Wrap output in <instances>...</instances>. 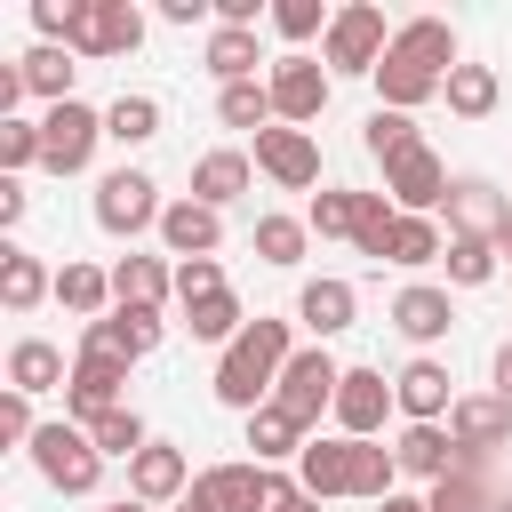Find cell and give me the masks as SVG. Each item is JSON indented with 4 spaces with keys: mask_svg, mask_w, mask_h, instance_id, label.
I'll use <instances>...</instances> for the list:
<instances>
[{
    "mask_svg": "<svg viewBox=\"0 0 512 512\" xmlns=\"http://www.w3.org/2000/svg\"><path fill=\"white\" fill-rule=\"evenodd\" d=\"M296 360V344H288V320H248L240 328V344H224V360H216V400L224 408H240V416H256L264 400H272V384H280V368Z\"/></svg>",
    "mask_w": 512,
    "mask_h": 512,
    "instance_id": "1",
    "label": "cell"
},
{
    "mask_svg": "<svg viewBox=\"0 0 512 512\" xmlns=\"http://www.w3.org/2000/svg\"><path fill=\"white\" fill-rule=\"evenodd\" d=\"M24 456H32V472H40L56 496H96V480H104V448H96V440H88V424H72V416L40 424Z\"/></svg>",
    "mask_w": 512,
    "mask_h": 512,
    "instance_id": "2",
    "label": "cell"
},
{
    "mask_svg": "<svg viewBox=\"0 0 512 512\" xmlns=\"http://www.w3.org/2000/svg\"><path fill=\"white\" fill-rule=\"evenodd\" d=\"M384 48H392V24H384V8H368V0H344V8H336V24H328V40H320V64H328V80H376Z\"/></svg>",
    "mask_w": 512,
    "mask_h": 512,
    "instance_id": "3",
    "label": "cell"
},
{
    "mask_svg": "<svg viewBox=\"0 0 512 512\" xmlns=\"http://www.w3.org/2000/svg\"><path fill=\"white\" fill-rule=\"evenodd\" d=\"M96 144H104V112L96 104H48L40 112V168L48 176H80L88 160H96Z\"/></svg>",
    "mask_w": 512,
    "mask_h": 512,
    "instance_id": "4",
    "label": "cell"
},
{
    "mask_svg": "<svg viewBox=\"0 0 512 512\" xmlns=\"http://www.w3.org/2000/svg\"><path fill=\"white\" fill-rule=\"evenodd\" d=\"M160 216H168V200H160V184H152L144 168H112V176H96V224H104L112 240L160 232Z\"/></svg>",
    "mask_w": 512,
    "mask_h": 512,
    "instance_id": "5",
    "label": "cell"
},
{
    "mask_svg": "<svg viewBox=\"0 0 512 512\" xmlns=\"http://www.w3.org/2000/svg\"><path fill=\"white\" fill-rule=\"evenodd\" d=\"M336 384H344V368L328 360V344H304L288 368H280V384H272V400L304 424V432H320V416H336Z\"/></svg>",
    "mask_w": 512,
    "mask_h": 512,
    "instance_id": "6",
    "label": "cell"
},
{
    "mask_svg": "<svg viewBox=\"0 0 512 512\" xmlns=\"http://www.w3.org/2000/svg\"><path fill=\"white\" fill-rule=\"evenodd\" d=\"M152 344H160V312H144V304H112L104 320H88V328H80V352H72V360H112V368H136Z\"/></svg>",
    "mask_w": 512,
    "mask_h": 512,
    "instance_id": "7",
    "label": "cell"
},
{
    "mask_svg": "<svg viewBox=\"0 0 512 512\" xmlns=\"http://www.w3.org/2000/svg\"><path fill=\"white\" fill-rule=\"evenodd\" d=\"M264 88H272V112H280L288 128H312V120L328 112V88H336V80H328V64H320V56L288 48V56L264 72Z\"/></svg>",
    "mask_w": 512,
    "mask_h": 512,
    "instance_id": "8",
    "label": "cell"
},
{
    "mask_svg": "<svg viewBox=\"0 0 512 512\" xmlns=\"http://www.w3.org/2000/svg\"><path fill=\"white\" fill-rule=\"evenodd\" d=\"M256 168H264L280 192H312V184H320V144H312V128L272 120V128L256 136Z\"/></svg>",
    "mask_w": 512,
    "mask_h": 512,
    "instance_id": "9",
    "label": "cell"
},
{
    "mask_svg": "<svg viewBox=\"0 0 512 512\" xmlns=\"http://www.w3.org/2000/svg\"><path fill=\"white\" fill-rule=\"evenodd\" d=\"M448 184H456V176H448V160H440L432 144H416L408 160L384 168V200H392L400 216H432V208L448 200Z\"/></svg>",
    "mask_w": 512,
    "mask_h": 512,
    "instance_id": "10",
    "label": "cell"
},
{
    "mask_svg": "<svg viewBox=\"0 0 512 512\" xmlns=\"http://www.w3.org/2000/svg\"><path fill=\"white\" fill-rule=\"evenodd\" d=\"M448 440H456V456H496V448H512V400H504V392H464V400L448 408Z\"/></svg>",
    "mask_w": 512,
    "mask_h": 512,
    "instance_id": "11",
    "label": "cell"
},
{
    "mask_svg": "<svg viewBox=\"0 0 512 512\" xmlns=\"http://www.w3.org/2000/svg\"><path fill=\"white\" fill-rule=\"evenodd\" d=\"M392 408H400V400H392L384 368H344V384H336V432H344V440H376Z\"/></svg>",
    "mask_w": 512,
    "mask_h": 512,
    "instance_id": "12",
    "label": "cell"
},
{
    "mask_svg": "<svg viewBox=\"0 0 512 512\" xmlns=\"http://www.w3.org/2000/svg\"><path fill=\"white\" fill-rule=\"evenodd\" d=\"M392 400H400V416H408V424H448V408H456L464 392L448 384V368H440L432 352H416V360L392 376Z\"/></svg>",
    "mask_w": 512,
    "mask_h": 512,
    "instance_id": "13",
    "label": "cell"
},
{
    "mask_svg": "<svg viewBox=\"0 0 512 512\" xmlns=\"http://www.w3.org/2000/svg\"><path fill=\"white\" fill-rule=\"evenodd\" d=\"M440 208H448V232H464V240H496V232L512 224V200H504L488 176H456Z\"/></svg>",
    "mask_w": 512,
    "mask_h": 512,
    "instance_id": "14",
    "label": "cell"
},
{
    "mask_svg": "<svg viewBox=\"0 0 512 512\" xmlns=\"http://www.w3.org/2000/svg\"><path fill=\"white\" fill-rule=\"evenodd\" d=\"M112 408H128V368H112V360H72L64 416H72V424H96V416H112Z\"/></svg>",
    "mask_w": 512,
    "mask_h": 512,
    "instance_id": "15",
    "label": "cell"
},
{
    "mask_svg": "<svg viewBox=\"0 0 512 512\" xmlns=\"http://www.w3.org/2000/svg\"><path fill=\"white\" fill-rule=\"evenodd\" d=\"M160 248H168L176 264L216 256V248H224V216H216V208H200V200L184 192V200H168V216H160Z\"/></svg>",
    "mask_w": 512,
    "mask_h": 512,
    "instance_id": "16",
    "label": "cell"
},
{
    "mask_svg": "<svg viewBox=\"0 0 512 512\" xmlns=\"http://www.w3.org/2000/svg\"><path fill=\"white\" fill-rule=\"evenodd\" d=\"M184 488H192V464H184V448H168V440H152L136 464H128V496L136 504H184Z\"/></svg>",
    "mask_w": 512,
    "mask_h": 512,
    "instance_id": "17",
    "label": "cell"
},
{
    "mask_svg": "<svg viewBox=\"0 0 512 512\" xmlns=\"http://www.w3.org/2000/svg\"><path fill=\"white\" fill-rule=\"evenodd\" d=\"M296 480H304V496H312V504L352 496V440H344V432H312V440H304V456H296Z\"/></svg>",
    "mask_w": 512,
    "mask_h": 512,
    "instance_id": "18",
    "label": "cell"
},
{
    "mask_svg": "<svg viewBox=\"0 0 512 512\" xmlns=\"http://www.w3.org/2000/svg\"><path fill=\"white\" fill-rule=\"evenodd\" d=\"M248 184H256V160H248V152H232V144H216V152H200V160H192V200H200V208H216V216H224Z\"/></svg>",
    "mask_w": 512,
    "mask_h": 512,
    "instance_id": "19",
    "label": "cell"
},
{
    "mask_svg": "<svg viewBox=\"0 0 512 512\" xmlns=\"http://www.w3.org/2000/svg\"><path fill=\"white\" fill-rule=\"evenodd\" d=\"M352 312H360V296H352V280H336V272H320V280H304V288H296V328H312L320 344H328V336H344V328H352Z\"/></svg>",
    "mask_w": 512,
    "mask_h": 512,
    "instance_id": "20",
    "label": "cell"
},
{
    "mask_svg": "<svg viewBox=\"0 0 512 512\" xmlns=\"http://www.w3.org/2000/svg\"><path fill=\"white\" fill-rule=\"evenodd\" d=\"M392 328H400L408 344H440V336L456 328V304H448V288H432V280H408V288L392 296Z\"/></svg>",
    "mask_w": 512,
    "mask_h": 512,
    "instance_id": "21",
    "label": "cell"
},
{
    "mask_svg": "<svg viewBox=\"0 0 512 512\" xmlns=\"http://www.w3.org/2000/svg\"><path fill=\"white\" fill-rule=\"evenodd\" d=\"M136 48H144V8L136 0H96V16H88L72 56H136Z\"/></svg>",
    "mask_w": 512,
    "mask_h": 512,
    "instance_id": "22",
    "label": "cell"
},
{
    "mask_svg": "<svg viewBox=\"0 0 512 512\" xmlns=\"http://www.w3.org/2000/svg\"><path fill=\"white\" fill-rule=\"evenodd\" d=\"M448 80L432 72V64H416V56H400V48H384V64H376V104L384 112H416V104H432Z\"/></svg>",
    "mask_w": 512,
    "mask_h": 512,
    "instance_id": "23",
    "label": "cell"
},
{
    "mask_svg": "<svg viewBox=\"0 0 512 512\" xmlns=\"http://www.w3.org/2000/svg\"><path fill=\"white\" fill-rule=\"evenodd\" d=\"M392 456H400V472H408V480H432V488L464 464V456H456V440H448V424H408V432L392 440Z\"/></svg>",
    "mask_w": 512,
    "mask_h": 512,
    "instance_id": "24",
    "label": "cell"
},
{
    "mask_svg": "<svg viewBox=\"0 0 512 512\" xmlns=\"http://www.w3.org/2000/svg\"><path fill=\"white\" fill-rule=\"evenodd\" d=\"M168 296H176V264H168V256H120V264H112V304L160 312Z\"/></svg>",
    "mask_w": 512,
    "mask_h": 512,
    "instance_id": "25",
    "label": "cell"
},
{
    "mask_svg": "<svg viewBox=\"0 0 512 512\" xmlns=\"http://www.w3.org/2000/svg\"><path fill=\"white\" fill-rule=\"evenodd\" d=\"M64 384H72V368H64V352H56L48 336H24V344L8 352V392L40 400V392H64Z\"/></svg>",
    "mask_w": 512,
    "mask_h": 512,
    "instance_id": "26",
    "label": "cell"
},
{
    "mask_svg": "<svg viewBox=\"0 0 512 512\" xmlns=\"http://www.w3.org/2000/svg\"><path fill=\"white\" fill-rule=\"evenodd\" d=\"M256 480H264V464H208V472H192V504L200 512H248L256 504Z\"/></svg>",
    "mask_w": 512,
    "mask_h": 512,
    "instance_id": "27",
    "label": "cell"
},
{
    "mask_svg": "<svg viewBox=\"0 0 512 512\" xmlns=\"http://www.w3.org/2000/svg\"><path fill=\"white\" fill-rule=\"evenodd\" d=\"M392 48H400V56H416V64H432L440 80L464 64V56H456V32H448L440 16H408V24H392Z\"/></svg>",
    "mask_w": 512,
    "mask_h": 512,
    "instance_id": "28",
    "label": "cell"
},
{
    "mask_svg": "<svg viewBox=\"0 0 512 512\" xmlns=\"http://www.w3.org/2000/svg\"><path fill=\"white\" fill-rule=\"evenodd\" d=\"M152 136H160V96L128 88V96H112V104H104V144L136 152V144H152Z\"/></svg>",
    "mask_w": 512,
    "mask_h": 512,
    "instance_id": "29",
    "label": "cell"
},
{
    "mask_svg": "<svg viewBox=\"0 0 512 512\" xmlns=\"http://www.w3.org/2000/svg\"><path fill=\"white\" fill-rule=\"evenodd\" d=\"M40 296H56V272H48L32 248H0V304H8V312H32Z\"/></svg>",
    "mask_w": 512,
    "mask_h": 512,
    "instance_id": "30",
    "label": "cell"
},
{
    "mask_svg": "<svg viewBox=\"0 0 512 512\" xmlns=\"http://www.w3.org/2000/svg\"><path fill=\"white\" fill-rule=\"evenodd\" d=\"M304 440H312V432H304L280 400H264V408L248 416V448H256V464H288V456H304Z\"/></svg>",
    "mask_w": 512,
    "mask_h": 512,
    "instance_id": "31",
    "label": "cell"
},
{
    "mask_svg": "<svg viewBox=\"0 0 512 512\" xmlns=\"http://www.w3.org/2000/svg\"><path fill=\"white\" fill-rule=\"evenodd\" d=\"M248 248H256L272 272H296V264H304V248H312V224H304V216H256Z\"/></svg>",
    "mask_w": 512,
    "mask_h": 512,
    "instance_id": "32",
    "label": "cell"
},
{
    "mask_svg": "<svg viewBox=\"0 0 512 512\" xmlns=\"http://www.w3.org/2000/svg\"><path fill=\"white\" fill-rule=\"evenodd\" d=\"M56 304H64L72 320H104V312H112V272H104V264H64V272H56Z\"/></svg>",
    "mask_w": 512,
    "mask_h": 512,
    "instance_id": "33",
    "label": "cell"
},
{
    "mask_svg": "<svg viewBox=\"0 0 512 512\" xmlns=\"http://www.w3.org/2000/svg\"><path fill=\"white\" fill-rule=\"evenodd\" d=\"M200 56H208L216 88H232V80H256V64H264V56H256V32H240V24H216Z\"/></svg>",
    "mask_w": 512,
    "mask_h": 512,
    "instance_id": "34",
    "label": "cell"
},
{
    "mask_svg": "<svg viewBox=\"0 0 512 512\" xmlns=\"http://www.w3.org/2000/svg\"><path fill=\"white\" fill-rule=\"evenodd\" d=\"M440 96H448V112H456V120H488V112H496V96H504V80H496V64H456Z\"/></svg>",
    "mask_w": 512,
    "mask_h": 512,
    "instance_id": "35",
    "label": "cell"
},
{
    "mask_svg": "<svg viewBox=\"0 0 512 512\" xmlns=\"http://www.w3.org/2000/svg\"><path fill=\"white\" fill-rule=\"evenodd\" d=\"M216 120H224V128H248V136H264L280 112H272V88H264V80H232V88H216Z\"/></svg>",
    "mask_w": 512,
    "mask_h": 512,
    "instance_id": "36",
    "label": "cell"
},
{
    "mask_svg": "<svg viewBox=\"0 0 512 512\" xmlns=\"http://www.w3.org/2000/svg\"><path fill=\"white\" fill-rule=\"evenodd\" d=\"M432 512H496V488H488V472H480V456H464L432 496H424Z\"/></svg>",
    "mask_w": 512,
    "mask_h": 512,
    "instance_id": "37",
    "label": "cell"
},
{
    "mask_svg": "<svg viewBox=\"0 0 512 512\" xmlns=\"http://www.w3.org/2000/svg\"><path fill=\"white\" fill-rule=\"evenodd\" d=\"M392 232H400V208L384 192H360V224H352V248L368 264H392Z\"/></svg>",
    "mask_w": 512,
    "mask_h": 512,
    "instance_id": "38",
    "label": "cell"
},
{
    "mask_svg": "<svg viewBox=\"0 0 512 512\" xmlns=\"http://www.w3.org/2000/svg\"><path fill=\"white\" fill-rule=\"evenodd\" d=\"M184 328H192L200 344H240L248 312H240V296L224 288V296H200V304H184Z\"/></svg>",
    "mask_w": 512,
    "mask_h": 512,
    "instance_id": "39",
    "label": "cell"
},
{
    "mask_svg": "<svg viewBox=\"0 0 512 512\" xmlns=\"http://www.w3.org/2000/svg\"><path fill=\"white\" fill-rule=\"evenodd\" d=\"M392 480H400V456H392L384 440H352V496L384 504V496H400Z\"/></svg>",
    "mask_w": 512,
    "mask_h": 512,
    "instance_id": "40",
    "label": "cell"
},
{
    "mask_svg": "<svg viewBox=\"0 0 512 512\" xmlns=\"http://www.w3.org/2000/svg\"><path fill=\"white\" fill-rule=\"evenodd\" d=\"M72 72H80V64H72V48H48V40L24 56V88H32V96H48V104H72Z\"/></svg>",
    "mask_w": 512,
    "mask_h": 512,
    "instance_id": "41",
    "label": "cell"
},
{
    "mask_svg": "<svg viewBox=\"0 0 512 512\" xmlns=\"http://www.w3.org/2000/svg\"><path fill=\"white\" fill-rule=\"evenodd\" d=\"M360 144L392 168V160H408L424 136H416V112H384V104H376V112H368V128H360Z\"/></svg>",
    "mask_w": 512,
    "mask_h": 512,
    "instance_id": "42",
    "label": "cell"
},
{
    "mask_svg": "<svg viewBox=\"0 0 512 512\" xmlns=\"http://www.w3.org/2000/svg\"><path fill=\"white\" fill-rule=\"evenodd\" d=\"M448 256V232L432 224V216H400V232H392V264L400 272H424V264H440Z\"/></svg>",
    "mask_w": 512,
    "mask_h": 512,
    "instance_id": "43",
    "label": "cell"
},
{
    "mask_svg": "<svg viewBox=\"0 0 512 512\" xmlns=\"http://www.w3.org/2000/svg\"><path fill=\"white\" fill-rule=\"evenodd\" d=\"M440 264H448V280H456V288H488V280L504 272L496 240H464V232H448V256H440Z\"/></svg>",
    "mask_w": 512,
    "mask_h": 512,
    "instance_id": "44",
    "label": "cell"
},
{
    "mask_svg": "<svg viewBox=\"0 0 512 512\" xmlns=\"http://www.w3.org/2000/svg\"><path fill=\"white\" fill-rule=\"evenodd\" d=\"M88 440L104 448V464H112V456H120V464H136V456L152 448V432H144V416H136V408H112V416H96V424H88Z\"/></svg>",
    "mask_w": 512,
    "mask_h": 512,
    "instance_id": "45",
    "label": "cell"
},
{
    "mask_svg": "<svg viewBox=\"0 0 512 512\" xmlns=\"http://www.w3.org/2000/svg\"><path fill=\"white\" fill-rule=\"evenodd\" d=\"M304 224H312L320 240H352V224H360V192H312Z\"/></svg>",
    "mask_w": 512,
    "mask_h": 512,
    "instance_id": "46",
    "label": "cell"
},
{
    "mask_svg": "<svg viewBox=\"0 0 512 512\" xmlns=\"http://www.w3.org/2000/svg\"><path fill=\"white\" fill-rule=\"evenodd\" d=\"M328 24H336V8H320V0H272V32L280 40H328Z\"/></svg>",
    "mask_w": 512,
    "mask_h": 512,
    "instance_id": "47",
    "label": "cell"
},
{
    "mask_svg": "<svg viewBox=\"0 0 512 512\" xmlns=\"http://www.w3.org/2000/svg\"><path fill=\"white\" fill-rule=\"evenodd\" d=\"M40 160V120H0V176H24Z\"/></svg>",
    "mask_w": 512,
    "mask_h": 512,
    "instance_id": "48",
    "label": "cell"
},
{
    "mask_svg": "<svg viewBox=\"0 0 512 512\" xmlns=\"http://www.w3.org/2000/svg\"><path fill=\"white\" fill-rule=\"evenodd\" d=\"M200 296H224V264H216V256L176 264V304H200Z\"/></svg>",
    "mask_w": 512,
    "mask_h": 512,
    "instance_id": "49",
    "label": "cell"
},
{
    "mask_svg": "<svg viewBox=\"0 0 512 512\" xmlns=\"http://www.w3.org/2000/svg\"><path fill=\"white\" fill-rule=\"evenodd\" d=\"M304 504V480L296 472H280V464H264V480H256V504L248 512H296Z\"/></svg>",
    "mask_w": 512,
    "mask_h": 512,
    "instance_id": "50",
    "label": "cell"
},
{
    "mask_svg": "<svg viewBox=\"0 0 512 512\" xmlns=\"http://www.w3.org/2000/svg\"><path fill=\"white\" fill-rule=\"evenodd\" d=\"M32 432H40V424H32V400H24V392H0V440H8V448H32Z\"/></svg>",
    "mask_w": 512,
    "mask_h": 512,
    "instance_id": "51",
    "label": "cell"
},
{
    "mask_svg": "<svg viewBox=\"0 0 512 512\" xmlns=\"http://www.w3.org/2000/svg\"><path fill=\"white\" fill-rule=\"evenodd\" d=\"M208 8H216V0H160V16H168V24H200Z\"/></svg>",
    "mask_w": 512,
    "mask_h": 512,
    "instance_id": "52",
    "label": "cell"
},
{
    "mask_svg": "<svg viewBox=\"0 0 512 512\" xmlns=\"http://www.w3.org/2000/svg\"><path fill=\"white\" fill-rule=\"evenodd\" d=\"M0 224H24V184L0 176Z\"/></svg>",
    "mask_w": 512,
    "mask_h": 512,
    "instance_id": "53",
    "label": "cell"
},
{
    "mask_svg": "<svg viewBox=\"0 0 512 512\" xmlns=\"http://www.w3.org/2000/svg\"><path fill=\"white\" fill-rule=\"evenodd\" d=\"M496 392H504V400H512V336H504V344H496Z\"/></svg>",
    "mask_w": 512,
    "mask_h": 512,
    "instance_id": "54",
    "label": "cell"
},
{
    "mask_svg": "<svg viewBox=\"0 0 512 512\" xmlns=\"http://www.w3.org/2000/svg\"><path fill=\"white\" fill-rule=\"evenodd\" d=\"M376 512H432V504H424V496H384Z\"/></svg>",
    "mask_w": 512,
    "mask_h": 512,
    "instance_id": "55",
    "label": "cell"
},
{
    "mask_svg": "<svg viewBox=\"0 0 512 512\" xmlns=\"http://www.w3.org/2000/svg\"><path fill=\"white\" fill-rule=\"evenodd\" d=\"M496 256H504V264H512V224H504V232H496Z\"/></svg>",
    "mask_w": 512,
    "mask_h": 512,
    "instance_id": "56",
    "label": "cell"
},
{
    "mask_svg": "<svg viewBox=\"0 0 512 512\" xmlns=\"http://www.w3.org/2000/svg\"><path fill=\"white\" fill-rule=\"evenodd\" d=\"M104 512H152V504H136V496H120V504H104Z\"/></svg>",
    "mask_w": 512,
    "mask_h": 512,
    "instance_id": "57",
    "label": "cell"
},
{
    "mask_svg": "<svg viewBox=\"0 0 512 512\" xmlns=\"http://www.w3.org/2000/svg\"><path fill=\"white\" fill-rule=\"evenodd\" d=\"M296 512H320V504H312V496H304V504H296Z\"/></svg>",
    "mask_w": 512,
    "mask_h": 512,
    "instance_id": "58",
    "label": "cell"
},
{
    "mask_svg": "<svg viewBox=\"0 0 512 512\" xmlns=\"http://www.w3.org/2000/svg\"><path fill=\"white\" fill-rule=\"evenodd\" d=\"M176 512H200V504H192V496H184V504H176Z\"/></svg>",
    "mask_w": 512,
    "mask_h": 512,
    "instance_id": "59",
    "label": "cell"
},
{
    "mask_svg": "<svg viewBox=\"0 0 512 512\" xmlns=\"http://www.w3.org/2000/svg\"><path fill=\"white\" fill-rule=\"evenodd\" d=\"M496 512H512V496H496Z\"/></svg>",
    "mask_w": 512,
    "mask_h": 512,
    "instance_id": "60",
    "label": "cell"
}]
</instances>
